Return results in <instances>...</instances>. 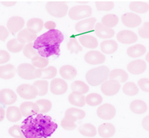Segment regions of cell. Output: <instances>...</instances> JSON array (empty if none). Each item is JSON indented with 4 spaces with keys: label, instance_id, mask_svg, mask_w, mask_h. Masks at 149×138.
<instances>
[{
    "label": "cell",
    "instance_id": "e575fe53",
    "mask_svg": "<svg viewBox=\"0 0 149 138\" xmlns=\"http://www.w3.org/2000/svg\"><path fill=\"white\" fill-rule=\"evenodd\" d=\"M79 132L83 136L89 137H93L97 135V129L93 124L91 123H85L78 128Z\"/></svg>",
    "mask_w": 149,
    "mask_h": 138
},
{
    "label": "cell",
    "instance_id": "7bdbcfd3",
    "mask_svg": "<svg viewBox=\"0 0 149 138\" xmlns=\"http://www.w3.org/2000/svg\"><path fill=\"white\" fill-rule=\"evenodd\" d=\"M32 64L35 67L39 68V69H44L49 64V60L47 58L42 57L39 55L32 58Z\"/></svg>",
    "mask_w": 149,
    "mask_h": 138
},
{
    "label": "cell",
    "instance_id": "5b68a950",
    "mask_svg": "<svg viewBox=\"0 0 149 138\" xmlns=\"http://www.w3.org/2000/svg\"><path fill=\"white\" fill-rule=\"evenodd\" d=\"M68 15L69 17L74 20L83 19L92 15V8L86 5L76 6L69 10Z\"/></svg>",
    "mask_w": 149,
    "mask_h": 138
},
{
    "label": "cell",
    "instance_id": "277c9868",
    "mask_svg": "<svg viewBox=\"0 0 149 138\" xmlns=\"http://www.w3.org/2000/svg\"><path fill=\"white\" fill-rule=\"evenodd\" d=\"M68 9V6L61 1H49L46 4V10L48 13L57 18L65 17Z\"/></svg>",
    "mask_w": 149,
    "mask_h": 138
},
{
    "label": "cell",
    "instance_id": "7402d4cb",
    "mask_svg": "<svg viewBox=\"0 0 149 138\" xmlns=\"http://www.w3.org/2000/svg\"><path fill=\"white\" fill-rule=\"evenodd\" d=\"M17 70L15 67L11 64L0 66V78L4 80H9L13 78Z\"/></svg>",
    "mask_w": 149,
    "mask_h": 138
},
{
    "label": "cell",
    "instance_id": "9f6ffc18",
    "mask_svg": "<svg viewBox=\"0 0 149 138\" xmlns=\"http://www.w3.org/2000/svg\"><path fill=\"white\" fill-rule=\"evenodd\" d=\"M1 3L3 6L9 7L14 6L16 4V1H1Z\"/></svg>",
    "mask_w": 149,
    "mask_h": 138
},
{
    "label": "cell",
    "instance_id": "44dd1931",
    "mask_svg": "<svg viewBox=\"0 0 149 138\" xmlns=\"http://www.w3.org/2000/svg\"><path fill=\"white\" fill-rule=\"evenodd\" d=\"M116 132L114 125L110 123H104L99 126L98 133L102 137L110 138L112 137Z\"/></svg>",
    "mask_w": 149,
    "mask_h": 138
},
{
    "label": "cell",
    "instance_id": "ab89813d",
    "mask_svg": "<svg viewBox=\"0 0 149 138\" xmlns=\"http://www.w3.org/2000/svg\"><path fill=\"white\" fill-rule=\"evenodd\" d=\"M24 44L20 43L17 39L10 40L7 44V48L8 51L13 53H17L23 49Z\"/></svg>",
    "mask_w": 149,
    "mask_h": 138
},
{
    "label": "cell",
    "instance_id": "1f68e13d",
    "mask_svg": "<svg viewBox=\"0 0 149 138\" xmlns=\"http://www.w3.org/2000/svg\"><path fill=\"white\" fill-rule=\"evenodd\" d=\"M146 53V48L142 44H136L130 46L127 50L128 55L132 58H137L143 55Z\"/></svg>",
    "mask_w": 149,
    "mask_h": 138
},
{
    "label": "cell",
    "instance_id": "bcb514c9",
    "mask_svg": "<svg viewBox=\"0 0 149 138\" xmlns=\"http://www.w3.org/2000/svg\"><path fill=\"white\" fill-rule=\"evenodd\" d=\"M23 53L24 56L29 59H32L34 57L38 55V52L33 48V42L27 44L26 45H24L23 49Z\"/></svg>",
    "mask_w": 149,
    "mask_h": 138
},
{
    "label": "cell",
    "instance_id": "2e32d148",
    "mask_svg": "<svg viewBox=\"0 0 149 138\" xmlns=\"http://www.w3.org/2000/svg\"><path fill=\"white\" fill-rule=\"evenodd\" d=\"M17 99L16 94L10 89L6 88L0 91V103L5 105H12L16 103Z\"/></svg>",
    "mask_w": 149,
    "mask_h": 138
},
{
    "label": "cell",
    "instance_id": "d590c367",
    "mask_svg": "<svg viewBox=\"0 0 149 138\" xmlns=\"http://www.w3.org/2000/svg\"><path fill=\"white\" fill-rule=\"evenodd\" d=\"M119 22V17L113 14H108L104 16L102 19V24L103 26L112 28L116 26Z\"/></svg>",
    "mask_w": 149,
    "mask_h": 138
},
{
    "label": "cell",
    "instance_id": "ffe728a7",
    "mask_svg": "<svg viewBox=\"0 0 149 138\" xmlns=\"http://www.w3.org/2000/svg\"><path fill=\"white\" fill-rule=\"evenodd\" d=\"M44 21L40 18H32L29 19L26 24L27 29L32 33L36 35L40 33L44 28Z\"/></svg>",
    "mask_w": 149,
    "mask_h": 138
},
{
    "label": "cell",
    "instance_id": "ee69618b",
    "mask_svg": "<svg viewBox=\"0 0 149 138\" xmlns=\"http://www.w3.org/2000/svg\"><path fill=\"white\" fill-rule=\"evenodd\" d=\"M68 49L71 53L78 54L82 51V47L79 45L77 39L74 37L70 38L68 44Z\"/></svg>",
    "mask_w": 149,
    "mask_h": 138
},
{
    "label": "cell",
    "instance_id": "6da1fadb",
    "mask_svg": "<svg viewBox=\"0 0 149 138\" xmlns=\"http://www.w3.org/2000/svg\"><path fill=\"white\" fill-rule=\"evenodd\" d=\"M25 138H48L58 128L50 116L38 113L24 119L20 126Z\"/></svg>",
    "mask_w": 149,
    "mask_h": 138
},
{
    "label": "cell",
    "instance_id": "ac0fdd59",
    "mask_svg": "<svg viewBox=\"0 0 149 138\" xmlns=\"http://www.w3.org/2000/svg\"><path fill=\"white\" fill-rule=\"evenodd\" d=\"M147 69V65L146 62L143 60H134L127 66L128 71L135 75H138L144 73Z\"/></svg>",
    "mask_w": 149,
    "mask_h": 138
},
{
    "label": "cell",
    "instance_id": "6f0895ef",
    "mask_svg": "<svg viewBox=\"0 0 149 138\" xmlns=\"http://www.w3.org/2000/svg\"><path fill=\"white\" fill-rule=\"evenodd\" d=\"M5 116H6L5 110L3 108L0 107V122H1L2 121L4 120L5 118Z\"/></svg>",
    "mask_w": 149,
    "mask_h": 138
},
{
    "label": "cell",
    "instance_id": "cb8c5ba5",
    "mask_svg": "<svg viewBox=\"0 0 149 138\" xmlns=\"http://www.w3.org/2000/svg\"><path fill=\"white\" fill-rule=\"evenodd\" d=\"M6 115L7 119L12 123L19 121L23 116L20 108L16 106H10L8 107Z\"/></svg>",
    "mask_w": 149,
    "mask_h": 138
},
{
    "label": "cell",
    "instance_id": "680465c9",
    "mask_svg": "<svg viewBox=\"0 0 149 138\" xmlns=\"http://www.w3.org/2000/svg\"><path fill=\"white\" fill-rule=\"evenodd\" d=\"M146 60L149 63V52L147 54V55L146 56Z\"/></svg>",
    "mask_w": 149,
    "mask_h": 138
},
{
    "label": "cell",
    "instance_id": "f1b7e54d",
    "mask_svg": "<svg viewBox=\"0 0 149 138\" xmlns=\"http://www.w3.org/2000/svg\"><path fill=\"white\" fill-rule=\"evenodd\" d=\"M118 48V43L112 40L103 41L100 45V49L102 53L106 54H111L115 53Z\"/></svg>",
    "mask_w": 149,
    "mask_h": 138
},
{
    "label": "cell",
    "instance_id": "3957f363",
    "mask_svg": "<svg viewBox=\"0 0 149 138\" xmlns=\"http://www.w3.org/2000/svg\"><path fill=\"white\" fill-rule=\"evenodd\" d=\"M109 73V69L107 66H99L90 70L86 73L85 78L91 86H97L107 80Z\"/></svg>",
    "mask_w": 149,
    "mask_h": 138
},
{
    "label": "cell",
    "instance_id": "9c48e42d",
    "mask_svg": "<svg viewBox=\"0 0 149 138\" xmlns=\"http://www.w3.org/2000/svg\"><path fill=\"white\" fill-rule=\"evenodd\" d=\"M121 19L124 26L130 28L138 27L142 21L140 16L134 12H126L122 16Z\"/></svg>",
    "mask_w": 149,
    "mask_h": 138
},
{
    "label": "cell",
    "instance_id": "603a6c76",
    "mask_svg": "<svg viewBox=\"0 0 149 138\" xmlns=\"http://www.w3.org/2000/svg\"><path fill=\"white\" fill-rule=\"evenodd\" d=\"M85 116V112L84 110L77 108H68L66 111L65 114V117L70 119L74 122L77 120L84 119Z\"/></svg>",
    "mask_w": 149,
    "mask_h": 138
},
{
    "label": "cell",
    "instance_id": "c3c4849f",
    "mask_svg": "<svg viewBox=\"0 0 149 138\" xmlns=\"http://www.w3.org/2000/svg\"><path fill=\"white\" fill-rule=\"evenodd\" d=\"M61 126L64 129L66 130H73L77 128L75 122L64 117L61 121Z\"/></svg>",
    "mask_w": 149,
    "mask_h": 138
},
{
    "label": "cell",
    "instance_id": "f546056e",
    "mask_svg": "<svg viewBox=\"0 0 149 138\" xmlns=\"http://www.w3.org/2000/svg\"><path fill=\"white\" fill-rule=\"evenodd\" d=\"M69 103L74 106L78 107H82L86 104L85 96L80 93L72 92L68 97Z\"/></svg>",
    "mask_w": 149,
    "mask_h": 138
},
{
    "label": "cell",
    "instance_id": "83f0119b",
    "mask_svg": "<svg viewBox=\"0 0 149 138\" xmlns=\"http://www.w3.org/2000/svg\"><path fill=\"white\" fill-rule=\"evenodd\" d=\"M38 78L42 79H52L54 78L57 74V69L54 66H48L47 68L37 69Z\"/></svg>",
    "mask_w": 149,
    "mask_h": 138
},
{
    "label": "cell",
    "instance_id": "30bf717a",
    "mask_svg": "<svg viewBox=\"0 0 149 138\" xmlns=\"http://www.w3.org/2000/svg\"><path fill=\"white\" fill-rule=\"evenodd\" d=\"M50 91L56 95H61L65 94L68 89L66 82L60 78H55L50 83Z\"/></svg>",
    "mask_w": 149,
    "mask_h": 138
},
{
    "label": "cell",
    "instance_id": "f5cc1de1",
    "mask_svg": "<svg viewBox=\"0 0 149 138\" xmlns=\"http://www.w3.org/2000/svg\"><path fill=\"white\" fill-rule=\"evenodd\" d=\"M9 31L4 26H0V41H5L8 36Z\"/></svg>",
    "mask_w": 149,
    "mask_h": 138
},
{
    "label": "cell",
    "instance_id": "db71d44e",
    "mask_svg": "<svg viewBox=\"0 0 149 138\" xmlns=\"http://www.w3.org/2000/svg\"><path fill=\"white\" fill-rule=\"evenodd\" d=\"M44 27L46 29H48L49 31L55 29V28L56 27V24L55 22H54L53 21H48L44 23Z\"/></svg>",
    "mask_w": 149,
    "mask_h": 138
},
{
    "label": "cell",
    "instance_id": "74e56055",
    "mask_svg": "<svg viewBox=\"0 0 149 138\" xmlns=\"http://www.w3.org/2000/svg\"><path fill=\"white\" fill-rule=\"evenodd\" d=\"M85 101L88 105L95 107L102 103L103 97L98 94L91 93L85 97Z\"/></svg>",
    "mask_w": 149,
    "mask_h": 138
},
{
    "label": "cell",
    "instance_id": "ba28073f",
    "mask_svg": "<svg viewBox=\"0 0 149 138\" xmlns=\"http://www.w3.org/2000/svg\"><path fill=\"white\" fill-rule=\"evenodd\" d=\"M116 113L115 107L110 104H104L97 108V114L100 119L104 120L113 119Z\"/></svg>",
    "mask_w": 149,
    "mask_h": 138
},
{
    "label": "cell",
    "instance_id": "52a82bcc",
    "mask_svg": "<svg viewBox=\"0 0 149 138\" xmlns=\"http://www.w3.org/2000/svg\"><path fill=\"white\" fill-rule=\"evenodd\" d=\"M19 95L24 99H33L38 95V91L36 87L33 85L22 84L16 89Z\"/></svg>",
    "mask_w": 149,
    "mask_h": 138
},
{
    "label": "cell",
    "instance_id": "11a10c76",
    "mask_svg": "<svg viewBox=\"0 0 149 138\" xmlns=\"http://www.w3.org/2000/svg\"><path fill=\"white\" fill-rule=\"evenodd\" d=\"M142 126L147 131L149 132V115L146 116L142 120Z\"/></svg>",
    "mask_w": 149,
    "mask_h": 138
},
{
    "label": "cell",
    "instance_id": "f6af8a7d",
    "mask_svg": "<svg viewBox=\"0 0 149 138\" xmlns=\"http://www.w3.org/2000/svg\"><path fill=\"white\" fill-rule=\"evenodd\" d=\"M95 7L98 11H110L114 8V3L111 1H96Z\"/></svg>",
    "mask_w": 149,
    "mask_h": 138
},
{
    "label": "cell",
    "instance_id": "d4e9b609",
    "mask_svg": "<svg viewBox=\"0 0 149 138\" xmlns=\"http://www.w3.org/2000/svg\"><path fill=\"white\" fill-rule=\"evenodd\" d=\"M59 73L64 79L73 80L77 75V70L70 65H64L60 67Z\"/></svg>",
    "mask_w": 149,
    "mask_h": 138
},
{
    "label": "cell",
    "instance_id": "d6986e66",
    "mask_svg": "<svg viewBox=\"0 0 149 138\" xmlns=\"http://www.w3.org/2000/svg\"><path fill=\"white\" fill-rule=\"evenodd\" d=\"M95 33L97 36L102 39H110L115 35L113 29L103 26L101 23H97L95 24Z\"/></svg>",
    "mask_w": 149,
    "mask_h": 138
},
{
    "label": "cell",
    "instance_id": "9a60e30c",
    "mask_svg": "<svg viewBox=\"0 0 149 138\" xmlns=\"http://www.w3.org/2000/svg\"><path fill=\"white\" fill-rule=\"evenodd\" d=\"M95 22L96 19L95 17L86 19L78 22L75 25L74 29L77 32L81 33L91 32L94 29Z\"/></svg>",
    "mask_w": 149,
    "mask_h": 138
},
{
    "label": "cell",
    "instance_id": "681fc988",
    "mask_svg": "<svg viewBox=\"0 0 149 138\" xmlns=\"http://www.w3.org/2000/svg\"><path fill=\"white\" fill-rule=\"evenodd\" d=\"M140 36L144 39H149V22H145L139 29Z\"/></svg>",
    "mask_w": 149,
    "mask_h": 138
},
{
    "label": "cell",
    "instance_id": "7c38bea8",
    "mask_svg": "<svg viewBox=\"0 0 149 138\" xmlns=\"http://www.w3.org/2000/svg\"><path fill=\"white\" fill-rule=\"evenodd\" d=\"M24 19L19 16H13L10 17L7 23L8 31L12 34H16L20 32L24 26Z\"/></svg>",
    "mask_w": 149,
    "mask_h": 138
},
{
    "label": "cell",
    "instance_id": "816d5d0a",
    "mask_svg": "<svg viewBox=\"0 0 149 138\" xmlns=\"http://www.w3.org/2000/svg\"><path fill=\"white\" fill-rule=\"evenodd\" d=\"M10 60V55L5 50H0V64L6 63Z\"/></svg>",
    "mask_w": 149,
    "mask_h": 138
},
{
    "label": "cell",
    "instance_id": "8992f818",
    "mask_svg": "<svg viewBox=\"0 0 149 138\" xmlns=\"http://www.w3.org/2000/svg\"><path fill=\"white\" fill-rule=\"evenodd\" d=\"M19 76L24 80H32L38 78L37 69L32 64L22 63L17 69Z\"/></svg>",
    "mask_w": 149,
    "mask_h": 138
},
{
    "label": "cell",
    "instance_id": "f35d334b",
    "mask_svg": "<svg viewBox=\"0 0 149 138\" xmlns=\"http://www.w3.org/2000/svg\"><path fill=\"white\" fill-rule=\"evenodd\" d=\"M122 91L123 93L128 96H135L139 92V88L135 83L128 82L124 84Z\"/></svg>",
    "mask_w": 149,
    "mask_h": 138
},
{
    "label": "cell",
    "instance_id": "e0dca14e",
    "mask_svg": "<svg viewBox=\"0 0 149 138\" xmlns=\"http://www.w3.org/2000/svg\"><path fill=\"white\" fill-rule=\"evenodd\" d=\"M22 114L24 117H28L39 113V108L35 103L31 101L24 102L19 107Z\"/></svg>",
    "mask_w": 149,
    "mask_h": 138
},
{
    "label": "cell",
    "instance_id": "60d3db41",
    "mask_svg": "<svg viewBox=\"0 0 149 138\" xmlns=\"http://www.w3.org/2000/svg\"><path fill=\"white\" fill-rule=\"evenodd\" d=\"M39 108V113L44 114L49 112L52 108V103L46 99H41L36 101Z\"/></svg>",
    "mask_w": 149,
    "mask_h": 138
},
{
    "label": "cell",
    "instance_id": "5bb4252c",
    "mask_svg": "<svg viewBox=\"0 0 149 138\" xmlns=\"http://www.w3.org/2000/svg\"><path fill=\"white\" fill-rule=\"evenodd\" d=\"M118 41L123 44H131L138 40V36L130 30H123L119 32L116 35Z\"/></svg>",
    "mask_w": 149,
    "mask_h": 138
},
{
    "label": "cell",
    "instance_id": "8d00e7d4",
    "mask_svg": "<svg viewBox=\"0 0 149 138\" xmlns=\"http://www.w3.org/2000/svg\"><path fill=\"white\" fill-rule=\"evenodd\" d=\"M90 87L87 84L81 80H76L71 85V89L73 92H76L81 94H85L89 91Z\"/></svg>",
    "mask_w": 149,
    "mask_h": 138
},
{
    "label": "cell",
    "instance_id": "484cf974",
    "mask_svg": "<svg viewBox=\"0 0 149 138\" xmlns=\"http://www.w3.org/2000/svg\"><path fill=\"white\" fill-rule=\"evenodd\" d=\"M79 41L85 48L95 49L98 45L96 37L90 35H82L79 37Z\"/></svg>",
    "mask_w": 149,
    "mask_h": 138
},
{
    "label": "cell",
    "instance_id": "8fae6325",
    "mask_svg": "<svg viewBox=\"0 0 149 138\" xmlns=\"http://www.w3.org/2000/svg\"><path fill=\"white\" fill-rule=\"evenodd\" d=\"M120 86V84L115 80H106L102 83L101 91L106 96H113L118 93Z\"/></svg>",
    "mask_w": 149,
    "mask_h": 138
},
{
    "label": "cell",
    "instance_id": "f907efd6",
    "mask_svg": "<svg viewBox=\"0 0 149 138\" xmlns=\"http://www.w3.org/2000/svg\"><path fill=\"white\" fill-rule=\"evenodd\" d=\"M138 85L140 88L144 92H149V79L143 78L138 81Z\"/></svg>",
    "mask_w": 149,
    "mask_h": 138
},
{
    "label": "cell",
    "instance_id": "4dcf8cb0",
    "mask_svg": "<svg viewBox=\"0 0 149 138\" xmlns=\"http://www.w3.org/2000/svg\"><path fill=\"white\" fill-rule=\"evenodd\" d=\"M130 108L134 113L143 114L147 110V105L143 100L135 99L131 103Z\"/></svg>",
    "mask_w": 149,
    "mask_h": 138
},
{
    "label": "cell",
    "instance_id": "836d02e7",
    "mask_svg": "<svg viewBox=\"0 0 149 138\" xmlns=\"http://www.w3.org/2000/svg\"><path fill=\"white\" fill-rule=\"evenodd\" d=\"M129 7L131 11L139 14L146 13L149 10V4L148 3L139 1H132Z\"/></svg>",
    "mask_w": 149,
    "mask_h": 138
},
{
    "label": "cell",
    "instance_id": "7a4b0ae2",
    "mask_svg": "<svg viewBox=\"0 0 149 138\" xmlns=\"http://www.w3.org/2000/svg\"><path fill=\"white\" fill-rule=\"evenodd\" d=\"M63 40L61 32L56 29L50 30L37 37L33 42V48L39 55L47 58L60 54V44Z\"/></svg>",
    "mask_w": 149,
    "mask_h": 138
},
{
    "label": "cell",
    "instance_id": "d6a6232c",
    "mask_svg": "<svg viewBox=\"0 0 149 138\" xmlns=\"http://www.w3.org/2000/svg\"><path fill=\"white\" fill-rule=\"evenodd\" d=\"M37 38V35L32 33L27 29H22L17 35V40L22 44H25L35 41Z\"/></svg>",
    "mask_w": 149,
    "mask_h": 138
},
{
    "label": "cell",
    "instance_id": "4fadbf2b",
    "mask_svg": "<svg viewBox=\"0 0 149 138\" xmlns=\"http://www.w3.org/2000/svg\"><path fill=\"white\" fill-rule=\"evenodd\" d=\"M84 60L89 64L97 65L104 62L106 57L100 51H90L85 54Z\"/></svg>",
    "mask_w": 149,
    "mask_h": 138
},
{
    "label": "cell",
    "instance_id": "b9f144b4",
    "mask_svg": "<svg viewBox=\"0 0 149 138\" xmlns=\"http://www.w3.org/2000/svg\"><path fill=\"white\" fill-rule=\"evenodd\" d=\"M38 91L39 96L45 95L48 91V82L45 80H38L35 81L33 84Z\"/></svg>",
    "mask_w": 149,
    "mask_h": 138
},
{
    "label": "cell",
    "instance_id": "4316f807",
    "mask_svg": "<svg viewBox=\"0 0 149 138\" xmlns=\"http://www.w3.org/2000/svg\"><path fill=\"white\" fill-rule=\"evenodd\" d=\"M109 78L110 80H115L119 83H124L128 79V74L122 69H114L109 73Z\"/></svg>",
    "mask_w": 149,
    "mask_h": 138
},
{
    "label": "cell",
    "instance_id": "7dc6e473",
    "mask_svg": "<svg viewBox=\"0 0 149 138\" xmlns=\"http://www.w3.org/2000/svg\"><path fill=\"white\" fill-rule=\"evenodd\" d=\"M9 135L15 138H25L22 132L20 126L18 125H15L11 126L8 129Z\"/></svg>",
    "mask_w": 149,
    "mask_h": 138
}]
</instances>
